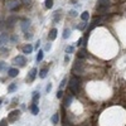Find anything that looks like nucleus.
<instances>
[{
	"label": "nucleus",
	"mask_w": 126,
	"mask_h": 126,
	"mask_svg": "<svg viewBox=\"0 0 126 126\" xmlns=\"http://www.w3.org/2000/svg\"><path fill=\"white\" fill-rule=\"evenodd\" d=\"M13 63H14V64H16V66H19V67H24L27 61H25V57L24 56H16L13 59Z\"/></svg>",
	"instance_id": "4"
},
{
	"label": "nucleus",
	"mask_w": 126,
	"mask_h": 126,
	"mask_svg": "<svg viewBox=\"0 0 126 126\" xmlns=\"http://www.w3.org/2000/svg\"><path fill=\"white\" fill-rule=\"evenodd\" d=\"M32 52H33V47H32L30 44H27L23 47V53L24 54H30Z\"/></svg>",
	"instance_id": "10"
},
{
	"label": "nucleus",
	"mask_w": 126,
	"mask_h": 126,
	"mask_svg": "<svg viewBox=\"0 0 126 126\" xmlns=\"http://www.w3.org/2000/svg\"><path fill=\"white\" fill-rule=\"evenodd\" d=\"M43 56H44L43 50H39V52H38V54H37V62H40L42 59H43Z\"/></svg>",
	"instance_id": "22"
},
{
	"label": "nucleus",
	"mask_w": 126,
	"mask_h": 126,
	"mask_svg": "<svg viewBox=\"0 0 126 126\" xmlns=\"http://www.w3.org/2000/svg\"><path fill=\"white\" fill-rule=\"evenodd\" d=\"M101 20H102L101 18H94V19H93V22H92V24H91V27H90V29H88V30H92V29H93L94 27H96L97 24H100V23H101Z\"/></svg>",
	"instance_id": "11"
},
{
	"label": "nucleus",
	"mask_w": 126,
	"mask_h": 126,
	"mask_svg": "<svg viewBox=\"0 0 126 126\" xmlns=\"http://www.w3.org/2000/svg\"><path fill=\"white\" fill-rule=\"evenodd\" d=\"M63 97V91H58L57 92V98H62Z\"/></svg>",
	"instance_id": "29"
},
{
	"label": "nucleus",
	"mask_w": 126,
	"mask_h": 126,
	"mask_svg": "<svg viewBox=\"0 0 126 126\" xmlns=\"http://www.w3.org/2000/svg\"><path fill=\"white\" fill-rule=\"evenodd\" d=\"M16 90V83H12L9 87H8V92H14Z\"/></svg>",
	"instance_id": "23"
},
{
	"label": "nucleus",
	"mask_w": 126,
	"mask_h": 126,
	"mask_svg": "<svg viewBox=\"0 0 126 126\" xmlns=\"http://www.w3.org/2000/svg\"><path fill=\"white\" fill-rule=\"evenodd\" d=\"M88 18H90V14H88V12H83V13L81 14V19L83 20V22H87V20H88Z\"/></svg>",
	"instance_id": "17"
},
{
	"label": "nucleus",
	"mask_w": 126,
	"mask_h": 126,
	"mask_svg": "<svg viewBox=\"0 0 126 126\" xmlns=\"http://www.w3.org/2000/svg\"><path fill=\"white\" fill-rule=\"evenodd\" d=\"M73 50H75V48H73L72 46H68V47L66 48V53H67V54H69V53H73Z\"/></svg>",
	"instance_id": "24"
},
{
	"label": "nucleus",
	"mask_w": 126,
	"mask_h": 126,
	"mask_svg": "<svg viewBox=\"0 0 126 126\" xmlns=\"http://www.w3.org/2000/svg\"><path fill=\"white\" fill-rule=\"evenodd\" d=\"M72 96H67L66 98H64V102H63V103H64V106H69V105H71V102H72Z\"/></svg>",
	"instance_id": "19"
},
{
	"label": "nucleus",
	"mask_w": 126,
	"mask_h": 126,
	"mask_svg": "<svg viewBox=\"0 0 126 126\" xmlns=\"http://www.w3.org/2000/svg\"><path fill=\"white\" fill-rule=\"evenodd\" d=\"M50 90H52V83H48L47 87H46V91H47V92H49Z\"/></svg>",
	"instance_id": "30"
},
{
	"label": "nucleus",
	"mask_w": 126,
	"mask_h": 126,
	"mask_svg": "<svg viewBox=\"0 0 126 126\" xmlns=\"http://www.w3.org/2000/svg\"><path fill=\"white\" fill-rule=\"evenodd\" d=\"M8 75H9V77H16L19 75V71L16 68H9L8 69Z\"/></svg>",
	"instance_id": "8"
},
{
	"label": "nucleus",
	"mask_w": 126,
	"mask_h": 126,
	"mask_svg": "<svg viewBox=\"0 0 126 126\" xmlns=\"http://www.w3.org/2000/svg\"><path fill=\"white\" fill-rule=\"evenodd\" d=\"M15 20H16L15 18H10V19H8V22H6V23H9V25H13Z\"/></svg>",
	"instance_id": "27"
},
{
	"label": "nucleus",
	"mask_w": 126,
	"mask_h": 126,
	"mask_svg": "<svg viewBox=\"0 0 126 126\" xmlns=\"http://www.w3.org/2000/svg\"><path fill=\"white\" fill-rule=\"evenodd\" d=\"M69 33H71V30H69V29H64V33H63V38L67 39V38L69 37Z\"/></svg>",
	"instance_id": "25"
},
{
	"label": "nucleus",
	"mask_w": 126,
	"mask_h": 126,
	"mask_svg": "<svg viewBox=\"0 0 126 126\" xmlns=\"http://www.w3.org/2000/svg\"><path fill=\"white\" fill-rule=\"evenodd\" d=\"M58 121H59V115L54 113L53 116H52V122H53V124H58Z\"/></svg>",
	"instance_id": "21"
},
{
	"label": "nucleus",
	"mask_w": 126,
	"mask_h": 126,
	"mask_svg": "<svg viewBox=\"0 0 126 126\" xmlns=\"http://www.w3.org/2000/svg\"><path fill=\"white\" fill-rule=\"evenodd\" d=\"M6 122H8V120H6V119H3L1 121H0V126H6V125H8Z\"/></svg>",
	"instance_id": "28"
},
{
	"label": "nucleus",
	"mask_w": 126,
	"mask_h": 126,
	"mask_svg": "<svg viewBox=\"0 0 126 126\" xmlns=\"http://www.w3.org/2000/svg\"><path fill=\"white\" fill-rule=\"evenodd\" d=\"M98 6H103V8H109L110 4V0H98Z\"/></svg>",
	"instance_id": "15"
},
{
	"label": "nucleus",
	"mask_w": 126,
	"mask_h": 126,
	"mask_svg": "<svg viewBox=\"0 0 126 126\" xmlns=\"http://www.w3.org/2000/svg\"><path fill=\"white\" fill-rule=\"evenodd\" d=\"M66 81H67V78H63V81L61 82V87H63V86L66 85Z\"/></svg>",
	"instance_id": "33"
},
{
	"label": "nucleus",
	"mask_w": 126,
	"mask_h": 126,
	"mask_svg": "<svg viewBox=\"0 0 126 126\" xmlns=\"http://www.w3.org/2000/svg\"><path fill=\"white\" fill-rule=\"evenodd\" d=\"M39 97H40V94H39V92H33V103H37V101L39 100Z\"/></svg>",
	"instance_id": "18"
},
{
	"label": "nucleus",
	"mask_w": 126,
	"mask_h": 126,
	"mask_svg": "<svg viewBox=\"0 0 126 126\" xmlns=\"http://www.w3.org/2000/svg\"><path fill=\"white\" fill-rule=\"evenodd\" d=\"M19 6H20V1H19V0H9V1H6L8 10H15Z\"/></svg>",
	"instance_id": "3"
},
{
	"label": "nucleus",
	"mask_w": 126,
	"mask_h": 126,
	"mask_svg": "<svg viewBox=\"0 0 126 126\" xmlns=\"http://www.w3.org/2000/svg\"><path fill=\"white\" fill-rule=\"evenodd\" d=\"M23 1H24V5H27V6L30 5V0H23Z\"/></svg>",
	"instance_id": "32"
},
{
	"label": "nucleus",
	"mask_w": 126,
	"mask_h": 126,
	"mask_svg": "<svg viewBox=\"0 0 126 126\" xmlns=\"http://www.w3.org/2000/svg\"><path fill=\"white\" fill-rule=\"evenodd\" d=\"M44 5L47 9H50L52 6H53V0H46L44 1Z\"/></svg>",
	"instance_id": "20"
},
{
	"label": "nucleus",
	"mask_w": 126,
	"mask_h": 126,
	"mask_svg": "<svg viewBox=\"0 0 126 126\" xmlns=\"http://www.w3.org/2000/svg\"><path fill=\"white\" fill-rule=\"evenodd\" d=\"M86 50L85 49H81V50H78V53H77V58L78 59H83V58H86Z\"/></svg>",
	"instance_id": "14"
},
{
	"label": "nucleus",
	"mask_w": 126,
	"mask_h": 126,
	"mask_svg": "<svg viewBox=\"0 0 126 126\" xmlns=\"http://www.w3.org/2000/svg\"><path fill=\"white\" fill-rule=\"evenodd\" d=\"M47 73H48V69L47 68H42L40 72H39V77L40 78H46L47 77Z\"/></svg>",
	"instance_id": "16"
},
{
	"label": "nucleus",
	"mask_w": 126,
	"mask_h": 126,
	"mask_svg": "<svg viewBox=\"0 0 126 126\" xmlns=\"http://www.w3.org/2000/svg\"><path fill=\"white\" fill-rule=\"evenodd\" d=\"M29 27H30V20H24V22L22 23V30L23 32H27Z\"/></svg>",
	"instance_id": "13"
},
{
	"label": "nucleus",
	"mask_w": 126,
	"mask_h": 126,
	"mask_svg": "<svg viewBox=\"0 0 126 126\" xmlns=\"http://www.w3.org/2000/svg\"><path fill=\"white\" fill-rule=\"evenodd\" d=\"M1 102H3V100H1V98H0V105H1Z\"/></svg>",
	"instance_id": "38"
},
{
	"label": "nucleus",
	"mask_w": 126,
	"mask_h": 126,
	"mask_svg": "<svg viewBox=\"0 0 126 126\" xmlns=\"http://www.w3.org/2000/svg\"><path fill=\"white\" fill-rule=\"evenodd\" d=\"M37 68H32L30 69V72H29V75L27 76V82H33L34 81V78H35V76H37Z\"/></svg>",
	"instance_id": "6"
},
{
	"label": "nucleus",
	"mask_w": 126,
	"mask_h": 126,
	"mask_svg": "<svg viewBox=\"0 0 126 126\" xmlns=\"http://www.w3.org/2000/svg\"><path fill=\"white\" fill-rule=\"evenodd\" d=\"M68 88H69V91L72 92L73 96L78 93V90H79V79H78L76 76H73V77L69 79V86H68Z\"/></svg>",
	"instance_id": "1"
},
{
	"label": "nucleus",
	"mask_w": 126,
	"mask_h": 126,
	"mask_svg": "<svg viewBox=\"0 0 126 126\" xmlns=\"http://www.w3.org/2000/svg\"><path fill=\"white\" fill-rule=\"evenodd\" d=\"M73 72H75L76 75H82V72H83V63L78 58L76 61V64L73 66Z\"/></svg>",
	"instance_id": "2"
},
{
	"label": "nucleus",
	"mask_w": 126,
	"mask_h": 126,
	"mask_svg": "<svg viewBox=\"0 0 126 126\" xmlns=\"http://www.w3.org/2000/svg\"><path fill=\"white\" fill-rule=\"evenodd\" d=\"M19 115H20V112H19L18 110L12 111V112L9 113V116H8V121H9V122H15V121L19 119Z\"/></svg>",
	"instance_id": "5"
},
{
	"label": "nucleus",
	"mask_w": 126,
	"mask_h": 126,
	"mask_svg": "<svg viewBox=\"0 0 126 126\" xmlns=\"http://www.w3.org/2000/svg\"><path fill=\"white\" fill-rule=\"evenodd\" d=\"M8 40H9V37H8V34L3 33L1 35H0V46H4L5 43H8Z\"/></svg>",
	"instance_id": "9"
},
{
	"label": "nucleus",
	"mask_w": 126,
	"mask_h": 126,
	"mask_svg": "<svg viewBox=\"0 0 126 126\" xmlns=\"http://www.w3.org/2000/svg\"><path fill=\"white\" fill-rule=\"evenodd\" d=\"M5 67H6V63L3 62V61H0V71H4Z\"/></svg>",
	"instance_id": "26"
},
{
	"label": "nucleus",
	"mask_w": 126,
	"mask_h": 126,
	"mask_svg": "<svg viewBox=\"0 0 126 126\" xmlns=\"http://www.w3.org/2000/svg\"><path fill=\"white\" fill-rule=\"evenodd\" d=\"M82 42H83V38H79V39L77 40V46H81V44H82Z\"/></svg>",
	"instance_id": "34"
},
{
	"label": "nucleus",
	"mask_w": 126,
	"mask_h": 126,
	"mask_svg": "<svg viewBox=\"0 0 126 126\" xmlns=\"http://www.w3.org/2000/svg\"><path fill=\"white\" fill-rule=\"evenodd\" d=\"M57 33H58V32H57L56 28L50 29V30H49V33H48V39H49V40H54V39L57 38Z\"/></svg>",
	"instance_id": "7"
},
{
	"label": "nucleus",
	"mask_w": 126,
	"mask_h": 126,
	"mask_svg": "<svg viewBox=\"0 0 126 126\" xmlns=\"http://www.w3.org/2000/svg\"><path fill=\"white\" fill-rule=\"evenodd\" d=\"M46 49H47V50H49V49H50V44H49V43L46 46Z\"/></svg>",
	"instance_id": "37"
},
{
	"label": "nucleus",
	"mask_w": 126,
	"mask_h": 126,
	"mask_svg": "<svg viewBox=\"0 0 126 126\" xmlns=\"http://www.w3.org/2000/svg\"><path fill=\"white\" fill-rule=\"evenodd\" d=\"M68 61H69V56L67 54V56L64 57V62H68Z\"/></svg>",
	"instance_id": "36"
},
{
	"label": "nucleus",
	"mask_w": 126,
	"mask_h": 126,
	"mask_svg": "<svg viewBox=\"0 0 126 126\" xmlns=\"http://www.w3.org/2000/svg\"><path fill=\"white\" fill-rule=\"evenodd\" d=\"M30 111H32V113L33 115H38L39 113V107L37 106V103H33L30 106Z\"/></svg>",
	"instance_id": "12"
},
{
	"label": "nucleus",
	"mask_w": 126,
	"mask_h": 126,
	"mask_svg": "<svg viewBox=\"0 0 126 126\" xmlns=\"http://www.w3.org/2000/svg\"><path fill=\"white\" fill-rule=\"evenodd\" d=\"M86 27V22H83L81 25H78V29H83V28H85Z\"/></svg>",
	"instance_id": "31"
},
{
	"label": "nucleus",
	"mask_w": 126,
	"mask_h": 126,
	"mask_svg": "<svg viewBox=\"0 0 126 126\" xmlns=\"http://www.w3.org/2000/svg\"><path fill=\"white\" fill-rule=\"evenodd\" d=\"M69 15H71V16H76L77 14H76V12H75V10H72V12H69Z\"/></svg>",
	"instance_id": "35"
}]
</instances>
